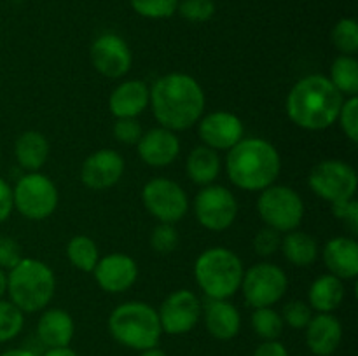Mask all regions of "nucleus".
<instances>
[{
    "label": "nucleus",
    "mask_w": 358,
    "mask_h": 356,
    "mask_svg": "<svg viewBox=\"0 0 358 356\" xmlns=\"http://www.w3.org/2000/svg\"><path fill=\"white\" fill-rule=\"evenodd\" d=\"M149 105L161 128L185 131L203 117L206 98L194 77L173 72L159 77L152 84Z\"/></svg>",
    "instance_id": "1"
},
{
    "label": "nucleus",
    "mask_w": 358,
    "mask_h": 356,
    "mask_svg": "<svg viewBox=\"0 0 358 356\" xmlns=\"http://www.w3.org/2000/svg\"><path fill=\"white\" fill-rule=\"evenodd\" d=\"M345 96L332 86L329 77L311 73L294 84L287 96L290 121L308 131H322L338 122Z\"/></svg>",
    "instance_id": "2"
},
{
    "label": "nucleus",
    "mask_w": 358,
    "mask_h": 356,
    "mask_svg": "<svg viewBox=\"0 0 358 356\" xmlns=\"http://www.w3.org/2000/svg\"><path fill=\"white\" fill-rule=\"evenodd\" d=\"M282 170V157L271 142L241 138L227 150L226 171L231 184L241 191L261 192L273 185Z\"/></svg>",
    "instance_id": "3"
},
{
    "label": "nucleus",
    "mask_w": 358,
    "mask_h": 356,
    "mask_svg": "<svg viewBox=\"0 0 358 356\" xmlns=\"http://www.w3.org/2000/svg\"><path fill=\"white\" fill-rule=\"evenodd\" d=\"M56 290L52 269L38 258L23 257L7 274V293L21 313H37L51 304Z\"/></svg>",
    "instance_id": "4"
},
{
    "label": "nucleus",
    "mask_w": 358,
    "mask_h": 356,
    "mask_svg": "<svg viewBox=\"0 0 358 356\" xmlns=\"http://www.w3.org/2000/svg\"><path fill=\"white\" fill-rule=\"evenodd\" d=\"M107 325L114 341L133 351L156 348L163 335L157 311L140 300H131L115 307L108 316Z\"/></svg>",
    "instance_id": "5"
},
{
    "label": "nucleus",
    "mask_w": 358,
    "mask_h": 356,
    "mask_svg": "<svg viewBox=\"0 0 358 356\" xmlns=\"http://www.w3.org/2000/svg\"><path fill=\"white\" fill-rule=\"evenodd\" d=\"M243 262L234 251L213 246L203 251L194 262V278L210 300H227L240 290Z\"/></svg>",
    "instance_id": "6"
},
{
    "label": "nucleus",
    "mask_w": 358,
    "mask_h": 356,
    "mask_svg": "<svg viewBox=\"0 0 358 356\" xmlns=\"http://www.w3.org/2000/svg\"><path fill=\"white\" fill-rule=\"evenodd\" d=\"M58 188L41 171H30L13 188L14 209L28 220H45L58 208Z\"/></svg>",
    "instance_id": "7"
},
{
    "label": "nucleus",
    "mask_w": 358,
    "mask_h": 356,
    "mask_svg": "<svg viewBox=\"0 0 358 356\" xmlns=\"http://www.w3.org/2000/svg\"><path fill=\"white\" fill-rule=\"evenodd\" d=\"M257 212L266 227L282 232L297 229L304 216V201L294 188L287 185H269L261 191Z\"/></svg>",
    "instance_id": "8"
},
{
    "label": "nucleus",
    "mask_w": 358,
    "mask_h": 356,
    "mask_svg": "<svg viewBox=\"0 0 358 356\" xmlns=\"http://www.w3.org/2000/svg\"><path fill=\"white\" fill-rule=\"evenodd\" d=\"M289 288V278L280 265L271 262H259L243 272L240 290L245 300L254 309L273 307L283 299Z\"/></svg>",
    "instance_id": "9"
},
{
    "label": "nucleus",
    "mask_w": 358,
    "mask_h": 356,
    "mask_svg": "<svg viewBox=\"0 0 358 356\" xmlns=\"http://www.w3.org/2000/svg\"><path fill=\"white\" fill-rule=\"evenodd\" d=\"M311 192L324 201L334 202L355 198L358 177L355 168L339 159H327L318 163L308 177Z\"/></svg>",
    "instance_id": "10"
},
{
    "label": "nucleus",
    "mask_w": 358,
    "mask_h": 356,
    "mask_svg": "<svg viewBox=\"0 0 358 356\" xmlns=\"http://www.w3.org/2000/svg\"><path fill=\"white\" fill-rule=\"evenodd\" d=\"M147 212L163 223H177L187 215L189 198L180 184L170 178H152L142 188Z\"/></svg>",
    "instance_id": "11"
},
{
    "label": "nucleus",
    "mask_w": 358,
    "mask_h": 356,
    "mask_svg": "<svg viewBox=\"0 0 358 356\" xmlns=\"http://www.w3.org/2000/svg\"><path fill=\"white\" fill-rule=\"evenodd\" d=\"M194 215L199 225L220 232L229 229L238 215V201L224 185H206L194 199Z\"/></svg>",
    "instance_id": "12"
},
{
    "label": "nucleus",
    "mask_w": 358,
    "mask_h": 356,
    "mask_svg": "<svg viewBox=\"0 0 358 356\" xmlns=\"http://www.w3.org/2000/svg\"><path fill=\"white\" fill-rule=\"evenodd\" d=\"M163 334L184 335L194 330L203 316V304L191 290H177L163 300L157 309Z\"/></svg>",
    "instance_id": "13"
},
{
    "label": "nucleus",
    "mask_w": 358,
    "mask_h": 356,
    "mask_svg": "<svg viewBox=\"0 0 358 356\" xmlns=\"http://www.w3.org/2000/svg\"><path fill=\"white\" fill-rule=\"evenodd\" d=\"M90 58L94 70L108 79H121L133 65L131 49L117 34L100 35L91 45Z\"/></svg>",
    "instance_id": "14"
},
{
    "label": "nucleus",
    "mask_w": 358,
    "mask_h": 356,
    "mask_svg": "<svg viewBox=\"0 0 358 356\" xmlns=\"http://www.w3.org/2000/svg\"><path fill=\"white\" fill-rule=\"evenodd\" d=\"M203 145L213 150H229L245 136V126L236 114L227 110L210 112L198 121Z\"/></svg>",
    "instance_id": "15"
},
{
    "label": "nucleus",
    "mask_w": 358,
    "mask_h": 356,
    "mask_svg": "<svg viewBox=\"0 0 358 356\" xmlns=\"http://www.w3.org/2000/svg\"><path fill=\"white\" fill-rule=\"evenodd\" d=\"M124 157L112 149H100L86 157L80 166V180L91 191H105L124 175Z\"/></svg>",
    "instance_id": "16"
},
{
    "label": "nucleus",
    "mask_w": 358,
    "mask_h": 356,
    "mask_svg": "<svg viewBox=\"0 0 358 356\" xmlns=\"http://www.w3.org/2000/svg\"><path fill=\"white\" fill-rule=\"evenodd\" d=\"M93 276L103 292L122 293L135 285L138 278V265L129 255L110 253L98 260Z\"/></svg>",
    "instance_id": "17"
},
{
    "label": "nucleus",
    "mask_w": 358,
    "mask_h": 356,
    "mask_svg": "<svg viewBox=\"0 0 358 356\" xmlns=\"http://www.w3.org/2000/svg\"><path fill=\"white\" fill-rule=\"evenodd\" d=\"M140 159L152 168H166L173 164L180 154V140L177 133L166 128H152L142 135L136 143Z\"/></svg>",
    "instance_id": "18"
},
{
    "label": "nucleus",
    "mask_w": 358,
    "mask_h": 356,
    "mask_svg": "<svg viewBox=\"0 0 358 356\" xmlns=\"http://www.w3.org/2000/svg\"><path fill=\"white\" fill-rule=\"evenodd\" d=\"M306 346L315 356H331L343 341V325L332 313H317L308 323Z\"/></svg>",
    "instance_id": "19"
},
{
    "label": "nucleus",
    "mask_w": 358,
    "mask_h": 356,
    "mask_svg": "<svg viewBox=\"0 0 358 356\" xmlns=\"http://www.w3.org/2000/svg\"><path fill=\"white\" fill-rule=\"evenodd\" d=\"M150 101V87L143 80L131 79L119 84L108 98V108L115 119H136Z\"/></svg>",
    "instance_id": "20"
},
{
    "label": "nucleus",
    "mask_w": 358,
    "mask_h": 356,
    "mask_svg": "<svg viewBox=\"0 0 358 356\" xmlns=\"http://www.w3.org/2000/svg\"><path fill=\"white\" fill-rule=\"evenodd\" d=\"M325 267L339 279H355L358 274V243L353 237L338 236L325 243L324 251Z\"/></svg>",
    "instance_id": "21"
},
{
    "label": "nucleus",
    "mask_w": 358,
    "mask_h": 356,
    "mask_svg": "<svg viewBox=\"0 0 358 356\" xmlns=\"http://www.w3.org/2000/svg\"><path fill=\"white\" fill-rule=\"evenodd\" d=\"M206 332L217 341H231L241 330V314L229 300H210L203 309Z\"/></svg>",
    "instance_id": "22"
},
{
    "label": "nucleus",
    "mask_w": 358,
    "mask_h": 356,
    "mask_svg": "<svg viewBox=\"0 0 358 356\" xmlns=\"http://www.w3.org/2000/svg\"><path fill=\"white\" fill-rule=\"evenodd\" d=\"M73 334H76V323L65 309L51 307V309H45L38 318L37 337L45 348L70 346Z\"/></svg>",
    "instance_id": "23"
},
{
    "label": "nucleus",
    "mask_w": 358,
    "mask_h": 356,
    "mask_svg": "<svg viewBox=\"0 0 358 356\" xmlns=\"http://www.w3.org/2000/svg\"><path fill=\"white\" fill-rule=\"evenodd\" d=\"M49 152H51V147H49L48 138L35 129L21 133L14 143V156H16L17 164L28 173L41 170L48 163Z\"/></svg>",
    "instance_id": "24"
},
{
    "label": "nucleus",
    "mask_w": 358,
    "mask_h": 356,
    "mask_svg": "<svg viewBox=\"0 0 358 356\" xmlns=\"http://www.w3.org/2000/svg\"><path fill=\"white\" fill-rule=\"evenodd\" d=\"M346 297L345 283L334 274H322L315 279L308 292V304L317 313H332L343 304Z\"/></svg>",
    "instance_id": "25"
},
{
    "label": "nucleus",
    "mask_w": 358,
    "mask_h": 356,
    "mask_svg": "<svg viewBox=\"0 0 358 356\" xmlns=\"http://www.w3.org/2000/svg\"><path fill=\"white\" fill-rule=\"evenodd\" d=\"M220 156L217 150L206 145H198L191 150L185 163V173L194 184L206 187L212 185L220 175Z\"/></svg>",
    "instance_id": "26"
},
{
    "label": "nucleus",
    "mask_w": 358,
    "mask_h": 356,
    "mask_svg": "<svg viewBox=\"0 0 358 356\" xmlns=\"http://www.w3.org/2000/svg\"><path fill=\"white\" fill-rule=\"evenodd\" d=\"M283 257L296 267H310L318 258V243L313 236L303 230H290L285 232L280 244Z\"/></svg>",
    "instance_id": "27"
},
{
    "label": "nucleus",
    "mask_w": 358,
    "mask_h": 356,
    "mask_svg": "<svg viewBox=\"0 0 358 356\" xmlns=\"http://www.w3.org/2000/svg\"><path fill=\"white\" fill-rule=\"evenodd\" d=\"M329 80L332 86L346 96H357L358 93V61L355 56L341 54L331 66Z\"/></svg>",
    "instance_id": "28"
},
{
    "label": "nucleus",
    "mask_w": 358,
    "mask_h": 356,
    "mask_svg": "<svg viewBox=\"0 0 358 356\" xmlns=\"http://www.w3.org/2000/svg\"><path fill=\"white\" fill-rule=\"evenodd\" d=\"M65 251L70 264L83 272H93L94 265L100 260L96 243L90 236H84V234L73 236L66 244Z\"/></svg>",
    "instance_id": "29"
},
{
    "label": "nucleus",
    "mask_w": 358,
    "mask_h": 356,
    "mask_svg": "<svg viewBox=\"0 0 358 356\" xmlns=\"http://www.w3.org/2000/svg\"><path fill=\"white\" fill-rule=\"evenodd\" d=\"M250 323L252 330L262 341H276L282 335L283 327H285L282 314L273 309V307H257L252 313Z\"/></svg>",
    "instance_id": "30"
},
{
    "label": "nucleus",
    "mask_w": 358,
    "mask_h": 356,
    "mask_svg": "<svg viewBox=\"0 0 358 356\" xmlns=\"http://www.w3.org/2000/svg\"><path fill=\"white\" fill-rule=\"evenodd\" d=\"M331 40L341 54L353 56L358 51V24L353 17H341L331 31Z\"/></svg>",
    "instance_id": "31"
},
{
    "label": "nucleus",
    "mask_w": 358,
    "mask_h": 356,
    "mask_svg": "<svg viewBox=\"0 0 358 356\" xmlns=\"http://www.w3.org/2000/svg\"><path fill=\"white\" fill-rule=\"evenodd\" d=\"M23 314L10 300L0 299V344L13 341L21 334L24 325Z\"/></svg>",
    "instance_id": "32"
},
{
    "label": "nucleus",
    "mask_w": 358,
    "mask_h": 356,
    "mask_svg": "<svg viewBox=\"0 0 358 356\" xmlns=\"http://www.w3.org/2000/svg\"><path fill=\"white\" fill-rule=\"evenodd\" d=\"M180 0H129V6L138 16L149 20H168L178 9Z\"/></svg>",
    "instance_id": "33"
},
{
    "label": "nucleus",
    "mask_w": 358,
    "mask_h": 356,
    "mask_svg": "<svg viewBox=\"0 0 358 356\" xmlns=\"http://www.w3.org/2000/svg\"><path fill=\"white\" fill-rule=\"evenodd\" d=\"M177 10L191 23H206L213 17L217 7L213 0H182Z\"/></svg>",
    "instance_id": "34"
},
{
    "label": "nucleus",
    "mask_w": 358,
    "mask_h": 356,
    "mask_svg": "<svg viewBox=\"0 0 358 356\" xmlns=\"http://www.w3.org/2000/svg\"><path fill=\"white\" fill-rule=\"evenodd\" d=\"M311 318H313V309L310 307V304L303 302V300H290L283 306V325H289L294 330H304Z\"/></svg>",
    "instance_id": "35"
},
{
    "label": "nucleus",
    "mask_w": 358,
    "mask_h": 356,
    "mask_svg": "<svg viewBox=\"0 0 358 356\" xmlns=\"http://www.w3.org/2000/svg\"><path fill=\"white\" fill-rule=\"evenodd\" d=\"M178 244V232L175 229V223L159 222L154 227L150 234V246L154 251L161 255L171 253Z\"/></svg>",
    "instance_id": "36"
},
{
    "label": "nucleus",
    "mask_w": 358,
    "mask_h": 356,
    "mask_svg": "<svg viewBox=\"0 0 358 356\" xmlns=\"http://www.w3.org/2000/svg\"><path fill=\"white\" fill-rule=\"evenodd\" d=\"M338 122L341 126L343 133L352 140L353 143L358 142V98L350 96L343 101V107L339 110Z\"/></svg>",
    "instance_id": "37"
},
{
    "label": "nucleus",
    "mask_w": 358,
    "mask_h": 356,
    "mask_svg": "<svg viewBox=\"0 0 358 356\" xmlns=\"http://www.w3.org/2000/svg\"><path fill=\"white\" fill-rule=\"evenodd\" d=\"M112 131H114V138L124 145H136L143 135L142 126L136 119H117Z\"/></svg>",
    "instance_id": "38"
},
{
    "label": "nucleus",
    "mask_w": 358,
    "mask_h": 356,
    "mask_svg": "<svg viewBox=\"0 0 358 356\" xmlns=\"http://www.w3.org/2000/svg\"><path fill=\"white\" fill-rule=\"evenodd\" d=\"M280 244H282V236L278 230L271 229V227H264L254 237V250L261 257H269V255L276 253L280 250Z\"/></svg>",
    "instance_id": "39"
},
{
    "label": "nucleus",
    "mask_w": 358,
    "mask_h": 356,
    "mask_svg": "<svg viewBox=\"0 0 358 356\" xmlns=\"http://www.w3.org/2000/svg\"><path fill=\"white\" fill-rule=\"evenodd\" d=\"M332 206V213L338 220L346 223V227L350 229V232L357 234L358 232V201L355 198L345 199V201L334 202Z\"/></svg>",
    "instance_id": "40"
},
{
    "label": "nucleus",
    "mask_w": 358,
    "mask_h": 356,
    "mask_svg": "<svg viewBox=\"0 0 358 356\" xmlns=\"http://www.w3.org/2000/svg\"><path fill=\"white\" fill-rule=\"evenodd\" d=\"M21 258L20 243L9 236H0V269H13Z\"/></svg>",
    "instance_id": "41"
},
{
    "label": "nucleus",
    "mask_w": 358,
    "mask_h": 356,
    "mask_svg": "<svg viewBox=\"0 0 358 356\" xmlns=\"http://www.w3.org/2000/svg\"><path fill=\"white\" fill-rule=\"evenodd\" d=\"M13 209V187L3 178H0V223H3L9 218Z\"/></svg>",
    "instance_id": "42"
},
{
    "label": "nucleus",
    "mask_w": 358,
    "mask_h": 356,
    "mask_svg": "<svg viewBox=\"0 0 358 356\" xmlns=\"http://www.w3.org/2000/svg\"><path fill=\"white\" fill-rule=\"evenodd\" d=\"M252 356H290L289 349L285 348V344L276 339V341H262L261 344L255 348L254 355Z\"/></svg>",
    "instance_id": "43"
},
{
    "label": "nucleus",
    "mask_w": 358,
    "mask_h": 356,
    "mask_svg": "<svg viewBox=\"0 0 358 356\" xmlns=\"http://www.w3.org/2000/svg\"><path fill=\"white\" fill-rule=\"evenodd\" d=\"M42 356H79V355H77L70 346H63V348H48Z\"/></svg>",
    "instance_id": "44"
},
{
    "label": "nucleus",
    "mask_w": 358,
    "mask_h": 356,
    "mask_svg": "<svg viewBox=\"0 0 358 356\" xmlns=\"http://www.w3.org/2000/svg\"><path fill=\"white\" fill-rule=\"evenodd\" d=\"M0 356H37V353L31 351V349H27V348H13V349H7V351H3Z\"/></svg>",
    "instance_id": "45"
},
{
    "label": "nucleus",
    "mask_w": 358,
    "mask_h": 356,
    "mask_svg": "<svg viewBox=\"0 0 358 356\" xmlns=\"http://www.w3.org/2000/svg\"><path fill=\"white\" fill-rule=\"evenodd\" d=\"M138 356H168V355L163 351V349H159L156 346V348H150V349H145V351H140Z\"/></svg>",
    "instance_id": "46"
},
{
    "label": "nucleus",
    "mask_w": 358,
    "mask_h": 356,
    "mask_svg": "<svg viewBox=\"0 0 358 356\" xmlns=\"http://www.w3.org/2000/svg\"><path fill=\"white\" fill-rule=\"evenodd\" d=\"M7 293V274L3 269H0V299Z\"/></svg>",
    "instance_id": "47"
},
{
    "label": "nucleus",
    "mask_w": 358,
    "mask_h": 356,
    "mask_svg": "<svg viewBox=\"0 0 358 356\" xmlns=\"http://www.w3.org/2000/svg\"><path fill=\"white\" fill-rule=\"evenodd\" d=\"M0 157H2V150H0Z\"/></svg>",
    "instance_id": "48"
}]
</instances>
